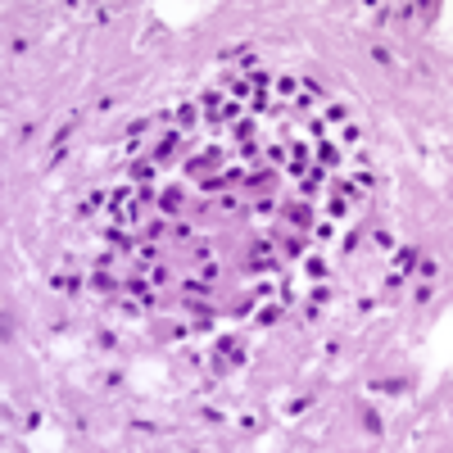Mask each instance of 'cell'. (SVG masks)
Segmentation results:
<instances>
[{
	"mask_svg": "<svg viewBox=\"0 0 453 453\" xmlns=\"http://www.w3.org/2000/svg\"><path fill=\"white\" fill-rule=\"evenodd\" d=\"M267 258H272V250H267V245H254V250H250V267H254V272H263V267H272Z\"/></svg>",
	"mask_w": 453,
	"mask_h": 453,
	"instance_id": "1",
	"label": "cell"
},
{
	"mask_svg": "<svg viewBox=\"0 0 453 453\" xmlns=\"http://www.w3.org/2000/svg\"><path fill=\"white\" fill-rule=\"evenodd\" d=\"M395 263H399V272H412V267H417V250H399Z\"/></svg>",
	"mask_w": 453,
	"mask_h": 453,
	"instance_id": "2",
	"label": "cell"
},
{
	"mask_svg": "<svg viewBox=\"0 0 453 453\" xmlns=\"http://www.w3.org/2000/svg\"><path fill=\"white\" fill-rule=\"evenodd\" d=\"M290 222H295V227H308V208L295 204V208H290Z\"/></svg>",
	"mask_w": 453,
	"mask_h": 453,
	"instance_id": "3",
	"label": "cell"
},
{
	"mask_svg": "<svg viewBox=\"0 0 453 453\" xmlns=\"http://www.w3.org/2000/svg\"><path fill=\"white\" fill-rule=\"evenodd\" d=\"M317 159H322V163H336L340 154H336V145H322V150H317Z\"/></svg>",
	"mask_w": 453,
	"mask_h": 453,
	"instance_id": "4",
	"label": "cell"
},
{
	"mask_svg": "<svg viewBox=\"0 0 453 453\" xmlns=\"http://www.w3.org/2000/svg\"><path fill=\"white\" fill-rule=\"evenodd\" d=\"M362 426H367V431L376 435V431H381V417H376V412H362Z\"/></svg>",
	"mask_w": 453,
	"mask_h": 453,
	"instance_id": "5",
	"label": "cell"
},
{
	"mask_svg": "<svg viewBox=\"0 0 453 453\" xmlns=\"http://www.w3.org/2000/svg\"><path fill=\"white\" fill-rule=\"evenodd\" d=\"M308 277H326V263L322 258H308Z\"/></svg>",
	"mask_w": 453,
	"mask_h": 453,
	"instance_id": "6",
	"label": "cell"
},
{
	"mask_svg": "<svg viewBox=\"0 0 453 453\" xmlns=\"http://www.w3.org/2000/svg\"><path fill=\"white\" fill-rule=\"evenodd\" d=\"M132 172H136V177H141V181H145V177H150V172H154V163H150V159H141V163H136V168H132Z\"/></svg>",
	"mask_w": 453,
	"mask_h": 453,
	"instance_id": "7",
	"label": "cell"
},
{
	"mask_svg": "<svg viewBox=\"0 0 453 453\" xmlns=\"http://www.w3.org/2000/svg\"><path fill=\"white\" fill-rule=\"evenodd\" d=\"M159 204H163V208H177V204H181V195H177V191H163V200H159Z\"/></svg>",
	"mask_w": 453,
	"mask_h": 453,
	"instance_id": "8",
	"label": "cell"
}]
</instances>
